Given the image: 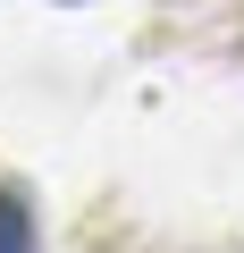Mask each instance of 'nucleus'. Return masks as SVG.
Returning <instances> with one entry per match:
<instances>
[{
	"label": "nucleus",
	"instance_id": "nucleus-1",
	"mask_svg": "<svg viewBox=\"0 0 244 253\" xmlns=\"http://www.w3.org/2000/svg\"><path fill=\"white\" fill-rule=\"evenodd\" d=\"M0 253H34V211L17 194H0Z\"/></svg>",
	"mask_w": 244,
	"mask_h": 253
}]
</instances>
